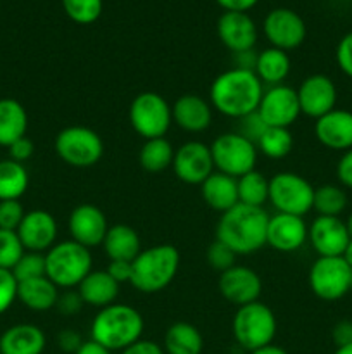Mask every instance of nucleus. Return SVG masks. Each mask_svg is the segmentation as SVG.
Segmentation results:
<instances>
[{"instance_id": "19", "label": "nucleus", "mask_w": 352, "mask_h": 354, "mask_svg": "<svg viewBox=\"0 0 352 354\" xmlns=\"http://www.w3.org/2000/svg\"><path fill=\"white\" fill-rule=\"evenodd\" d=\"M16 232L26 251L45 254L57 242L59 225L54 214L48 211L33 209L24 214Z\"/></svg>"}, {"instance_id": "57", "label": "nucleus", "mask_w": 352, "mask_h": 354, "mask_svg": "<svg viewBox=\"0 0 352 354\" xmlns=\"http://www.w3.org/2000/svg\"><path fill=\"white\" fill-rule=\"evenodd\" d=\"M333 354H352V344L344 346V348H337V351Z\"/></svg>"}, {"instance_id": "30", "label": "nucleus", "mask_w": 352, "mask_h": 354, "mask_svg": "<svg viewBox=\"0 0 352 354\" xmlns=\"http://www.w3.org/2000/svg\"><path fill=\"white\" fill-rule=\"evenodd\" d=\"M290 69H292V62H290L289 52L268 47L257 54L254 73L261 80L262 85L275 86L283 85V82L289 78Z\"/></svg>"}, {"instance_id": "49", "label": "nucleus", "mask_w": 352, "mask_h": 354, "mask_svg": "<svg viewBox=\"0 0 352 354\" xmlns=\"http://www.w3.org/2000/svg\"><path fill=\"white\" fill-rule=\"evenodd\" d=\"M106 272L121 286V283L126 282L130 283L133 266H131V261H110L109 266L106 268Z\"/></svg>"}, {"instance_id": "14", "label": "nucleus", "mask_w": 352, "mask_h": 354, "mask_svg": "<svg viewBox=\"0 0 352 354\" xmlns=\"http://www.w3.org/2000/svg\"><path fill=\"white\" fill-rule=\"evenodd\" d=\"M173 171L179 182L186 185H202L207 176L214 173L211 145L200 140H188L175 151Z\"/></svg>"}, {"instance_id": "41", "label": "nucleus", "mask_w": 352, "mask_h": 354, "mask_svg": "<svg viewBox=\"0 0 352 354\" xmlns=\"http://www.w3.org/2000/svg\"><path fill=\"white\" fill-rule=\"evenodd\" d=\"M24 214L26 213L19 201H0V228L3 230L16 232Z\"/></svg>"}, {"instance_id": "15", "label": "nucleus", "mask_w": 352, "mask_h": 354, "mask_svg": "<svg viewBox=\"0 0 352 354\" xmlns=\"http://www.w3.org/2000/svg\"><path fill=\"white\" fill-rule=\"evenodd\" d=\"M307 241L317 258H338L344 256L351 242V234L340 216H316L307 230Z\"/></svg>"}, {"instance_id": "52", "label": "nucleus", "mask_w": 352, "mask_h": 354, "mask_svg": "<svg viewBox=\"0 0 352 354\" xmlns=\"http://www.w3.org/2000/svg\"><path fill=\"white\" fill-rule=\"evenodd\" d=\"M259 0H216L217 6L224 9V12H247L257 3Z\"/></svg>"}, {"instance_id": "33", "label": "nucleus", "mask_w": 352, "mask_h": 354, "mask_svg": "<svg viewBox=\"0 0 352 354\" xmlns=\"http://www.w3.org/2000/svg\"><path fill=\"white\" fill-rule=\"evenodd\" d=\"M173 159H175V147L164 137L145 140L138 154L140 166L148 173L166 171L173 166Z\"/></svg>"}, {"instance_id": "32", "label": "nucleus", "mask_w": 352, "mask_h": 354, "mask_svg": "<svg viewBox=\"0 0 352 354\" xmlns=\"http://www.w3.org/2000/svg\"><path fill=\"white\" fill-rule=\"evenodd\" d=\"M30 185V175L24 165L2 159L0 161V201H19Z\"/></svg>"}, {"instance_id": "35", "label": "nucleus", "mask_w": 352, "mask_h": 354, "mask_svg": "<svg viewBox=\"0 0 352 354\" xmlns=\"http://www.w3.org/2000/svg\"><path fill=\"white\" fill-rule=\"evenodd\" d=\"M255 147L268 159H283L292 152L293 135L289 128L268 127L255 142Z\"/></svg>"}, {"instance_id": "59", "label": "nucleus", "mask_w": 352, "mask_h": 354, "mask_svg": "<svg viewBox=\"0 0 352 354\" xmlns=\"http://www.w3.org/2000/svg\"><path fill=\"white\" fill-rule=\"evenodd\" d=\"M351 290H352V275H351Z\"/></svg>"}, {"instance_id": "45", "label": "nucleus", "mask_w": 352, "mask_h": 354, "mask_svg": "<svg viewBox=\"0 0 352 354\" xmlns=\"http://www.w3.org/2000/svg\"><path fill=\"white\" fill-rule=\"evenodd\" d=\"M335 59H337L340 71L352 80V31L344 35L342 40L338 41L337 50H335Z\"/></svg>"}, {"instance_id": "38", "label": "nucleus", "mask_w": 352, "mask_h": 354, "mask_svg": "<svg viewBox=\"0 0 352 354\" xmlns=\"http://www.w3.org/2000/svg\"><path fill=\"white\" fill-rule=\"evenodd\" d=\"M26 249L17 232L0 228V268L12 270Z\"/></svg>"}, {"instance_id": "58", "label": "nucleus", "mask_w": 352, "mask_h": 354, "mask_svg": "<svg viewBox=\"0 0 352 354\" xmlns=\"http://www.w3.org/2000/svg\"><path fill=\"white\" fill-rule=\"evenodd\" d=\"M345 225H347L349 234H351V237H352V213L349 214V218H347V221H345Z\"/></svg>"}, {"instance_id": "13", "label": "nucleus", "mask_w": 352, "mask_h": 354, "mask_svg": "<svg viewBox=\"0 0 352 354\" xmlns=\"http://www.w3.org/2000/svg\"><path fill=\"white\" fill-rule=\"evenodd\" d=\"M257 113L266 127L290 128L302 113H300L297 90L289 85L268 86L262 93Z\"/></svg>"}, {"instance_id": "20", "label": "nucleus", "mask_w": 352, "mask_h": 354, "mask_svg": "<svg viewBox=\"0 0 352 354\" xmlns=\"http://www.w3.org/2000/svg\"><path fill=\"white\" fill-rule=\"evenodd\" d=\"M307 230L302 216L276 213L269 216L266 244L278 252H295L307 242Z\"/></svg>"}, {"instance_id": "43", "label": "nucleus", "mask_w": 352, "mask_h": 354, "mask_svg": "<svg viewBox=\"0 0 352 354\" xmlns=\"http://www.w3.org/2000/svg\"><path fill=\"white\" fill-rule=\"evenodd\" d=\"M85 303H83L81 296H79L78 290H66V292L59 294L57 304H55V310L62 315V317H75L79 311L83 310Z\"/></svg>"}, {"instance_id": "56", "label": "nucleus", "mask_w": 352, "mask_h": 354, "mask_svg": "<svg viewBox=\"0 0 352 354\" xmlns=\"http://www.w3.org/2000/svg\"><path fill=\"white\" fill-rule=\"evenodd\" d=\"M342 258H344L345 261H347V265L352 268V237H351V242H349L347 249H345V252H344V256H342Z\"/></svg>"}, {"instance_id": "54", "label": "nucleus", "mask_w": 352, "mask_h": 354, "mask_svg": "<svg viewBox=\"0 0 352 354\" xmlns=\"http://www.w3.org/2000/svg\"><path fill=\"white\" fill-rule=\"evenodd\" d=\"M75 354H113V351H109L107 348L100 346L99 342H95L90 339V341L83 342L81 348H79Z\"/></svg>"}, {"instance_id": "7", "label": "nucleus", "mask_w": 352, "mask_h": 354, "mask_svg": "<svg viewBox=\"0 0 352 354\" xmlns=\"http://www.w3.org/2000/svg\"><path fill=\"white\" fill-rule=\"evenodd\" d=\"M54 147L61 161L79 169L92 168L104 156L102 137L92 128L79 124L62 128L55 137Z\"/></svg>"}, {"instance_id": "25", "label": "nucleus", "mask_w": 352, "mask_h": 354, "mask_svg": "<svg viewBox=\"0 0 352 354\" xmlns=\"http://www.w3.org/2000/svg\"><path fill=\"white\" fill-rule=\"evenodd\" d=\"M76 290L81 296L85 306L102 310V308L116 303L117 296H119V283L106 270H92L76 287Z\"/></svg>"}, {"instance_id": "12", "label": "nucleus", "mask_w": 352, "mask_h": 354, "mask_svg": "<svg viewBox=\"0 0 352 354\" xmlns=\"http://www.w3.org/2000/svg\"><path fill=\"white\" fill-rule=\"evenodd\" d=\"M262 33L271 47L289 52L304 44L307 28L295 10L278 7L266 14L262 21Z\"/></svg>"}, {"instance_id": "21", "label": "nucleus", "mask_w": 352, "mask_h": 354, "mask_svg": "<svg viewBox=\"0 0 352 354\" xmlns=\"http://www.w3.org/2000/svg\"><path fill=\"white\" fill-rule=\"evenodd\" d=\"M216 31L221 44L233 54L252 50L257 41V26L247 12H223Z\"/></svg>"}, {"instance_id": "23", "label": "nucleus", "mask_w": 352, "mask_h": 354, "mask_svg": "<svg viewBox=\"0 0 352 354\" xmlns=\"http://www.w3.org/2000/svg\"><path fill=\"white\" fill-rule=\"evenodd\" d=\"M314 135L323 147L331 151L352 149V113L345 109L330 111L317 118L314 123Z\"/></svg>"}, {"instance_id": "53", "label": "nucleus", "mask_w": 352, "mask_h": 354, "mask_svg": "<svg viewBox=\"0 0 352 354\" xmlns=\"http://www.w3.org/2000/svg\"><path fill=\"white\" fill-rule=\"evenodd\" d=\"M255 61H257V54H255L254 50H247V52H240V54H235V62H237V66H235V68L251 69V71H254Z\"/></svg>"}, {"instance_id": "39", "label": "nucleus", "mask_w": 352, "mask_h": 354, "mask_svg": "<svg viewBox=\"0 0 352 354\" xmlns=\"http://www.w3.org/2000/svg\"><path fill=\"white\" fill-rule=\"evenodd\" d=\"M10 272H12L17 283L24 282V280L45 277V254L43 252L26 251Z\"/></svg>"}, {"instance_id": "31", "label": "nucleus", "mask_w": 352, "mask_h": 354, "mask_svg": "<svg viewBox=\"0 0 352 354\" xmlns=\"http://www.w3.org/2000/svg\"><path fill=\"white\" fill-rule=\"evenodd\" d=\"M162 349L166 354H202L204 337L195 325L176 322L166 330Z\"/></svg>"}, {"instance_id": "4", "label": "nucleus", "mask_w": 352, "mask_h": 354, "mask_svg": "<svg viewBox=\"0 0 352 354\" xmlns=\"http://www.w3.org/2000/svg\"><path fill=\"white\" fill-rule=\"evenodd\" d=\"M131 266V286L141 294H157L175 280L179 268V252L171 244L152 245L141 249Z\"/></svg>"}, {"instance_id": "18", "label": "nucleus", "mask_w": 352, "mask_h": 354, "mask_svg": "<svg viewBox=\"0 0 352 354\" xmlns=\"http://www.w3.org/2000/svg\"><path fill=\"white\" fill-rule=\"evenodd\" d=\"M300 113L317 120L337 106V86L326 75H311L297 88Z\"/></svg>"}, {"instance_id": "28", "label": "nucleus", "mask_w": 352, "mask_h": 354, "mask_svg": "<svg viewBox=\"0 0 352 354\" xmlns=\"http://www.w3.org/2000/svg\"><path fill=\"white\" fill-rule=\"evenodd\" d=\"M59 294V287L47 275L17 283V299L31 311H48L55 308Z\"/></svg>"}, {"instance_id": "40", "label": "nucleus", "mask_w": 352, "mask_h": 354, "mask_svg": "<svg viewBox=\"0 0 352 354\" xmlns=\"http://www.w3.org/2000/svg\"><path fill=\"white\" fill-rule=\"evenodd\" d=\"M235 259H237V254L228 245L217 241V239L207 249V263H209L211 268L219 273L226 272L228 268L235 266Z\"/></svg>"}, {"instance_id": "6", "label": "nucleus", "mask_w": 352, "mask_h": 354, "mask_svg": "<svg viewBox=\"0 0 352 354\" xmlns=\"http://www.w3.org/2000/svg\"><path fill=\"white\" fill-rule=\"evenodd\" d=\"M231 332L235 342L244 351L252 353L262 346L271 344L278 332L275 311L261 301L237 308L231 322Z\"/></svg>"}, {"instance_id": "17", "label": "nucleus", "mask_w": 352, "mask_h": 354, "mask_svg": "<svg viewBox=\"0 0 352 354\" xmlns=\"http://www.w3.org/2000/svg\"><path fill=\"white\" fill-rule=\"evenodd\" d=\"M68 230L71 241L85 245L92 251L97 245H102L109 225L104 211L95 204H79L71 211L68 220Z\"/></svg>"}, {"instance_id": "22", "label": "nucleus", "mask_w": 352, "mask_h": 354, "mask_svg": "<svg viewBox=\"0 0 352 354\" xmlns=\"http://www.w3.org/2000/svg\"><path fill=\"white\" fill-rule=\"evenodd\" d=\"M173 123L186 133H202L213 123V106L197 93H183L171 106Z\"/></svg>"}, {"instance_id": "42", "label": "nucleus", "mask_w": 352, "mask_h": 354, "mask_svg": "<svg viewBox=\"0 0 352 354\" xmlns=\"http://www.w3.org/2000/svg\"><path fill=\"white\" fill-rule=\"evenodd\" d=\"M17 299V280L10 270L0 268V315L10 310Z\"/></svg>"}, {"instance_id": "2", "label": "nucleus", "mask_w": 352, "mask_h": 354, "mask_svg": "<svg viewBox=\"0 0 352 354\" xmlns=\"http://www.w3.org/2000/svg\"><path fill=\"white\" fill-rule=\"evenodd\" d=\"M269 214L264 207L245 206L238 203L221 214L216 225V239L237 256L257 252L266 245Z\"/></svg>"}, {"instance_id": "37", "label": "nucleus", "mask_w": 352, "mask_h": 354, "mask_svg": "<svg viewBox=\"0 0 352 354\" xmlns=\"http://www.w3.org/2000/svg\"><path fill=\"white\" fill-rule=\"evenodd\" d=\"M66 16L76 24H92L100 17L102 0H61Z\"/></svg>"}, {"instance_id": "16", "label": "nucleus", "mask_w": 352, "mask_h": 354, "mask_svg": "<svg viewBox=\"0 0 352 354\" xmlns=\"http://www.w3.org/2000/svg\"><path fill=\"white\" fill-rule=\"evenodd\" d=\"M219 294L237 308L259 301L262 294V280L257 272L248 266L235 265L226 272L219 273L217 279Z\"/></svg>"}, {"instance_id": "55", "label": "nucleus", "mask_w": 352, "mask_h": 354, "mask_svg": "<svg viewBox=\"0 0 352 354\" xmlns=\"http://www.w3.org/2000/svg\"><path fill=\"white\" fill-rule=\"evenodd\" d=\"M251 354H289V353H286L282 346H276L271 342V344L262 346V348L255 349V351H252Z\"/></svg>"}, {"instance_id": "51", "label": "nucleus", "mask_w": 352, "mask_h": 354, "mask_svg": "<svg viewBox=\"0 0 352 354\" xmlns=\"http://www.w3.org/2000/svg\"><path fill=\"white\" fill-rule=\"evenodd\" d=\"M121 354H166L161 344H157L155 341H148V339H140L135 344L128 346L126 349H123Z\"/></svg>"}, {"instance_id": "1", "label": "nucleus", "mask_w": 352, "mask_h": 354, "mask_svg": "<svg viewBox=\"0 0 352 354\" xmlns=\"http://www.w3.org/2000/svg\"><path fill=\"white\" fill-rule=\"evenodd\" d=\"M264 85L251 69L231 68L217 75L209 88L213 109L233 120H242L257 111Z\"/></svg>"}, {"instance_id": "26", "label": "nucleus", "mask_w": 352, "mask_h": 354, "mask_svg": "<svg viewBox=\"0 0 352 354\" xmlns=\"http://www.w3.org/2000/svg\"><path fill=\"white\" fill-rule=\"evenodd\" d=\"M200 196L204 203L216 213H226L238 204V185L237 178L224 173L214 171L200 185Z\"/></svg>"}, {"instance_id": "9", "label": "nucleus", "mask_w": 352, "mask_h": 354, "mask_svg": "<svg viewBox=\"0 0 352 354\" xmlns=\"http://www.w3.org/2000/svg\"><path fill=\"white\" fill-rule=\"evenodd\" d=\"M211 154L216 171L240 178L245 173L255 169L259 151L254 142L238 131H228L211 144Z\"/></svg>"}, {"instance_id": "27", "label": "nucleus", "mask_w": 352, "mask_h": 354, "mask_svg": "<svg viewBox=\"0 0 352 354\" xmlns=\"http://www.w3.org/2000/svg\"><path fill=\"white\" fill-rule=\"evenodd\" d=\"M102 249L110 261H133L141 251L140 235L130 225H113L107 230Z\"/></svg>"}, {"instance_id": "44", "label": "nucleus", "mask_w": 352, "mask_h": 354, "mask_svg": "<svg viewBox=\"0 0 352 354\" xmlns=\"http://www.w3.org/2000/svg\"><path fill=\"white\" fill-rule=\"evenodd\" d=\"M266 128L268 127H266L264 121L261 120L257 111L252 114H247V116L242 118V120H238V133L244 135L245 138H248V140L254 142V144L259 140V137H261L262 131H264Z\"/></svg>"}, {"instance_id": "29", "label": "nucleus", "mask_w": 352, "mask_h": 354, "mask_svg": "<svg viewBox=\"0 0 352 354\" xmlns=\"http://www.w3.org/2000/svg\"><path fill=\"white\" fill-rule=\"evenodd\" d=\"M28 113L16 99H0V147H9L26 137Z\"/></svg>"}, {"instance_id": "11", "label": "nucleus", "mask_w": 352, "mask_h": 354, "mask_svg": "<svg viewBox=\"0 0 352 354\" xmlns=\"http://www.w3.org/2000/svg\"><path fill=\"white\" fill-rule=\"evenodd\" d=\"M352 268L342 256L317 258L309 268V289L321 301H338L351 290Z\"/></svg>"}, {"instance_id": "3", "label": "nucleus", "mask_w": 352, "mask_h": 354, "mask_svg": "<svg viewBox=\"0 0 352 354\" xmlns=\"http://www.w3.org/2000/svg\"><path fill=\"white\" fill-rule=\"evenodd\" d=\"M145 322L140 311L130 304L114 303L102 308L93 317L90 325L92 341L109 351H123L128 346L140 341L144 335Z\"/></svg>"}, {"instance_id": "48", "label": "nucleus", "mask_w": 352, "mask_h": 354, "mask_svg": "<svg viewBox=\"0 0 352 354\" xmlns=\"http://www.w3.org/2000/svg\"><path fill=\"white\" fill-rule=\"evenodd\" d=\"M337 178L342 187L352 189V149L345 151L337 162Z\"/></svg>"}, {"instance_id": "34", "label": "nucleus", "mask_w": 352, "mask_h": 354, "mask_svg": "<svg viewBox=\"0 0 352 354\" xmlns=\"http://www.w3.org/2000/svg\"><path fill=\"white\" fill-rule=\"evenodd\" d=\"M238 185V203L245 206L262 207L269 199V178H266L261 171L245 173L237 178Z\"/></svg>"}, {"instance_id": "8", "label": "nucleus", "mask_w": 352, "mask_h": 354, "mask_svg": "<svg viewBox=\"0 0 352 354\" xmlns=\"http://www.w3.org/2000/svg\"><path fill=\"white\" fill-rule=\"evenodd\" d=\"M128 120L144 140L161 138L173 124L171 106L161 93L141 92L131 100Z\"/></svg>"}, {"instance_id": "46", "label": "nucleus", "mask_w": 352, "mask_h": 354, "mask_svg": "<svg viewBox=\"0 0 352 354\" xmlns=\"http://www.w3.org/2000/svg\"><path fill=\"white\" fill-rule=\"evenodd\" d=\"M7 149H9V159H12V161L21 162V165H23V162H26L28 159L33 156L35 144L28 137H23V138H19V140L14 142L12 145H9Z\"/></svg>"}, {"instance_id": "47", "label": "nucleus", "mask_w": 352, "mask_h": 354, "mask_svg": "<svg viewBox=\"0 0 352 354\" xmlns=\"http://www.w3.org/2000/svg\"><path fill=\"white\" fill-rule=\"evenodd\" d=\"M83 342L85 341L81 339V335L76 330H72V328H64V330H61L57 334V346L59 349L64 353L75 354L79 348H81Z\"/></svg>"}, {"instance_id": "36", "label": "nucleus", "mask_w": 352, "mask_h": 354, "mask_svg": "<svg viewBox=\"0 0 352 354\" xmlns=\"http://www.w3.org/2000/svg\"><path fill=\"white\" fill-rule=\"evenodd\" d=\"M347 204L349 197L344 187L326 183L314 189L313 209L316 211L317 216H340Z\"/></svg>"}, {"instance_id": "50", "label": "nucleus", "mask_w": 352, "mask_h": 354, "mask_svg": "<svg viewBox=\"0 0 352 354\" xmlns=\"http://www.w3.org/2000/svg\"><path fill=\"white\" fill-rule=\"evenodd\" d=\"M331 339H333L337 348H344V346L352 344V322L342 320L331 330Z\"/></svg>"}, {"instance_id": "24", "label": "nucleus", "mask_w": 352, "mask_h": 354, "mask_svg": "<svg viewBox=\"0 0 352 354\" xmlns=\"http://www.w3.org/2000/svg\"><path fill=\"white\" fill-rule=\"evenodd\" d=\"M45 332L38 325L17 324L0 335V354H43Z\"/></svg>"}, {"instance_id": "5", "label": "nucleus", "mask_w": 352, "mask_h": 354, "mask_svg": "<svg viewBox=\"0 0 352 354\" xmlns=\"http://www.w3.org/2000/svg\"><path fill=\"white\" fill-rule=\"evenodd\" d=\"M92 270V251L71 239L55 242L45 252V275L59 289H76Z\"/></svg>"}, {"instance_id": "10", "label": "nucleus", "mask_w": 352, "mask_h": 354, "mask_svg": "<svg viewBox=\"0 0 352 354\" xmlns=\"http://www.w3.org/2000/svg\"><path fill=\"white\" fill-rule=\"evenodd\" d=\"M276 213L306 216L313 211L314 187L302 175L280 171L269 178V199Z\"/></svg>"}]
</instances>
